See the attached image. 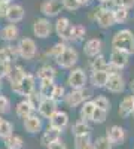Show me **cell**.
I'll use <instances>...</instances> for the list:
<instances>
[{
  "mask_svg": "<svg viewBox=\"0 0 134 149\" xmlns=\"http://www.w3.org/2000/svg\"><path fill=\"white\" fill-rule=\"evenodd\" d=\"M24 76H26V70H24L21 66H12V69H10V72L8 74V79L10 82V86L18 85Z\"/></svg>",
  "mask_w": 134,
  "mask_h": 149,
  "instance_id": "obj_25",
  "label": "cell"
},
{
  "mask_svg": "<svg viewBox=\"0 0 134 149\" xmlns=\"http://www.w3.org/2000/svg\"><path fill=\"white\" fill-rule=\"evenodd\" d=\"M5 146H6V149H22L24 148V140H22L21 136L12 134L8 139H5Z\"/></svg>",
  "mask_w": 134,
  "mask_h": 149,
  "instance_id": "obj_32",
  "label": "cell"
},
{
  "mask_svg": "<svg viewBox=\"0 0 134 149\" xmlns=\"http://www.w3.org/2000/svg\"><path fill=\"white\" fill-rule=\"evenodd\" d=\"M90 19L95 21L97 26H99L100 29H110L112 26H115L113 9H107V8L99 6L90 14Z\"/></svg>",
  "mask_w": 134,
  "mask_h": 149,
  "instance_id": "obj_2",
  "label": "cell"
},
{
  "mask_svg": "<svg viewBox=\"0 0 134 149\" xmlns=\"http://www.w3.org/2000/svg\"><path fill=\"white\" fill-rule=\"evenodd\" d=\"M64 97H66V88H64L63 85L55 84L54 91H52V97H51V98H54L57 103H60L61 100H64Z\"/></svg>",
  "mask_w": 134,
  "mask_h": 149,
  "instance_id": "obj_40",
  "label": "cell"
},
{
  "mask_svg": "<svg viewBox=\"0 0 134 149\" xmlns=\"http://www.w3.org/2000/svg\"><path fill=\"white\" fill-rule=\"evenodd\" d=\"M112 49L124 51L130 55L134 54V33L130 29H121L112 37Z\"/></svg>",
  "mask_w": 134,
  "mask_h": 149,
  "instance_id": "obj_1",
  "label": "cell"
},
{
  "mask_svg": "<svg viewBox=\"0 0 134 149\" xmlns=\"http://www.w3.org/2000/svg\"><path fill=\"white\" fill-rule=\"evenodd\" d=\"M19 36V29L15 26V24H8V26H5L2 30H0V37H2V40L10 43L18 39Z\"/></svg>",
  "mask_w": 134,
  "mask_h": 149,
  "instance_id": "obj_21",
  "label": "cell"
},
{
  "mask_svg": "<svg viewBox=\"0 0 134 149\" xmlns=\"http://www.w3.org/2000/svg\"><path fill=\"white\" fill-rule=\"evenodd\" d=\"M87 82H88V74L82 67L70 70L67 76V85L70 86V90H82L87 86Z\"/></svg>",
  "mask_w": 134,
  "mask_h": 149,
  "instance_id": "obj_6",
  "label": "cell"
},
{
  "mask_svg": "<svg viewBox=\"0 0 134 149\" xmlns=\"http://www.w3.org/2000/svg\"><path fill=\"white\" fill-rule=\"evenodd\" d=\"M12 66H14V63H10L9 60L0 57V81H2L3 78H8V74H9Z\"/></svg>",
  "mask_w": 134,
  "mask_h": 149,
  "instance_id": "obj_38",
  "label": "cell"
},
{
  "mask_svg": "<svg viewBox=\"0 0 134 149\" xmlns=\"http://www.w3.org/2000/svg\"><path fill=\"white\" fill-rule=\"evenodd\" d=\"M54 31V26L52 22L48 19V18H37L33 22V34L39 39H46L49 37L51 33Z\"/></svg>",
  "mask_w": 134,
  "mask_h": 149,
  "instance_id": "obj_9",
  "label": "cell"
},
{
  "mask_svg": "<svg viewBox=\"0 0 134 149\" xmlns=\"http://www.w3.org/2000/svg\"><path fill=\"white\" fill-rule=\"evenodd\" d=\"M54 86H55V82L52 79H40L37 93L40 94L42 98H51L52 97V91H54Z\"/></svg>",
  "mask_w": 134,
  "mask_h": 149,
  "instance_id": "obj_23",
  "label": "cell"
},
{
  "mask_svg": "<svg viewBox=\"0 0 134 149\" xmlns=\"http://www.w3.org/2000/svg\"><path fill=\"white\" fill-rule=\"evenodd\" d=\"M0 3H10V0H0Z\"/></svg>",
  "mask_w": 134,
  "mask_h": 149,
  "instance_id": "obj_51",
  "label": "cell"
},
{
  "mask_svg": "<svg viewBox=\"0 0 134 149\" xmlns=\"http://www.w3.org/2000/svg\"><path fill=\"white\" fill-rule=\"evenodd\" d=\"M12 134H14V124L6 121V119H3L2 125H0V139L5 140V139H8L9 136H12Z\"/></svg>",
  "mask_w": 134,
  "mask_h": 149,
  "instance_id": "obj_35",
  "label": "cell"
},
{
  "mask_svg": "<svg viewBox=\"0 0 134 149\" xmlns=\"http://www.w3.org/2000/svg\"><path fill=\"white\" fill-rule=\"evenodd\" d=\"M2 122H3V118H2V116H0V125H2Z\"/></svg>",
  "mask_w": 134,
  "mask_h": 149,
  "instance_id": "obj_52",
  "label": "cell"
},
{
  "mask_svg": "<svg viewBox=\"0 0 134 149\" xmlns=\"http://www.w3.org/2000/svg\"><path fill=\"white\" fill-rule=\"evenodd\" d=\"M112 143L106 139V136H101V137H97L92 142V149H112Z\"/></svg>",
  "mask_w": 134,
  "mask_h": 149,
  "instance_id": "obj_39",
  "label": "cell"
},
{
  "mask_svg": "<svg viewBox=\"0 0 134 149\" xmlns=\"http://www.w3.org/2000/svg\"><path fill=\"white\" fill-rule=\"evenodd\" d=\"M107 78L109 74L107 72H91L90 74V82L94 88H104L106 86V82H107Z\"/></svg>",
  "mask_w": 134,
  "mask_h": 149,
  "instance_id": "obj_22",
  "label": "cell"
},
{
  "mask_svg": "<svg viewBox=\"0 0 134 149\" xmlns=\"http://www.w3.org/2000/svg\"><path fill=\"white\" fill-rule=\"evenodd\" d=\"M91 143V133L83 136H75V149H83Z\"/></svg>",
  "mask_w": 134,
  "mask_h": 149,
  "instance_id": "obj_37",
  "label": "cell"
},
{
  "mask_svg": "<svg viewBox=\"0 0 134 149\" xmlns=\"http://www.w3.org/2000/svg\"><path fill=\"white\" fill-rule=\"evenodd\" d=\"M67 48V43H64V42H57V43H54L52 45V48L51 49H48V52H46V55H49L51 58H57L58 55H61V52L64 51V49Z\"/></svg>",
  "mask_w": 134,
  "mask_h": 149,
  "instance_id": "obj_36",
  "label": "cell"
},
{
  "mask_svg": "<svg viewBox=\"0 0 134 149\" xmlns=\"http://www.w3.org/2000/svg\"><path fill=\"white\" fill-rule=\"evenodd\" d=\"M118 6L130 10L134 8V0H113V8H118Z\"/></svg>",
  "mask_w": 134,
  "mask_h": 149,
  "instance_id": "obj_45",
  "label": "cell"
},
{
  "mask_svg": "<svg viewBox=\"0 0 134 149\" xmlns=\"http://www.w3.org/2000/svg\"><path fill=\"white\" fill-rule=\"evenodd\" d=\"M78 2H79L81 6H88L91 3V0H78Z\"/></svg>",
  "mask_w": 134,
  "mask_h": 149,
  "instance_id": "obj_49",
  "label": "cell"
},
{
  "mask_svg": "<svg viewBox=\"0 0 134 149\" xmlns=\"http://www.w3.org/2000/svg\"><path fill=\"white\" fill-rule=\"evenodd\" d=\"M22 127H24V130H26L28 134H37V133H40L42 128H43V119H42L39 115L33 113V115H30L28 118L24 119Z\"/></svg>",
  "mask_w": 134,
  "mask_h": 149,
  "instance_id": "obj_14",
  "label": "cell"
},
{
  "mask_svg": "<svg viewBox=\"0 0 134 149\" xmlns=\"http://www.w3.org/2000/svg\"><path fill=\"white\" fill-rule=\"evenodd\" d=\"M133 115H134V112H133Z\"/></svg>",
  "mask_w": 134,
  "mask_h": 149,
  "instance_id": "obj_54",
  "label": "cell"
},
{
  "mask_svg": "<svg viewBox=\"0 0 134 149\" xmlns=\"http://www.w3.org/2000/svg\"><path fill=\"white\" fill-rule=\"evenodd\" d=\"M17 49H18V55L24 60H33L37 55V45L31 37H22Z\"/></svg>",
  "mask_w": 134,
  "mask_h": 149,
  "instance_id": "obj_7",
  "label": "cell"
},
{
  "mask_svg": "<svg viewBox=\"0 0 134 149\" xmlns=\"http://www.w3.org/2000/svg\"><path fill=\"white\" fill-rule=\"evenodd\" d=\"M92 103L97 109H101V110H106L109 112L110 110V102H109V98L104 97V95H97L92 98Z\"/></svg>",
  "mask_w": 134,
  "mask_h": 149,
  "instance_id": "obj_34",
  "label": "cell"
},
{
  "mask_svg": "<svg viewBox=\"0 0 134 149\" xmlns=\"http://www.w3.org/2000/svg\"><path fill=\"white\" fill-rule=\"evenodd\" d=\"M26 100L30 103V106L34 109V112L36 110H37V107H39V104H40V102H42V97H40V94L37 93V90H36L34 93H31L27 98H26Z\"/></svg>",
  "mask_w": 134,
  "mask_h": 149,
  "instance_id": "obj_42",
  "label": "cell"
},
{
  "mask_svg": "<svg viewBox=\"0 0 134 149\" xmlns=\"http://www.w3.org/2000/svg\"><path fill=\"white\" fill-rule=\"evenodd\" d=\"M54 26V31L55 34L61 39V42H70V36H72V29H73V24L70 22L69 18L66 17H60L57 18V21L52 24Z\"/></svg>",
  "mask_w": 134,
  "mask_h": 149,
  "instance_id": "obj_8",
  "label": "cell"
},
{
  "mask_svg": "<svg viewBox=\"0 0 134 149\" xmlns=\"http://www.w3.org/2000/svg\"><path fill=\"white\" fill-rule=\"evenodd\" d=\"M130 57H131V55L127 54V52H124V51L112 49L110 57H109V61H107V63L110 64V66H113V67H116V69H119V70H122V69H125V67L128 66Z\"/></svg>",
  "mask_w": 134,
  "mask_h": 149,
  "instance_id": "obj_11",
  "label": "cell"
},
{
  "mask_svg": "<svg viewBox=\"0 0 134 149\" xmlns=\"http://www.w3.org/2000/svg\"><path fill=\"white\" fill-rule=\"evenodd\" d=\"M15 110H17V116H18V118H21L22 121L26 119V118H28L30 115H33V113H34V109L30 106V103L26 100V98H24V100H21V102L17 104Z\"/></svg>",
  "mask_w": 134,
  "mask_h": 149,
  "instance_id": "obj_24",
  "label": "cell"
},
{
  "mask_svg": "<svg viewBox=\"0 0 134 149\" xmlns=\"http://www.w3.org/2000/svg\"><path fill=\"white\" fill-rule=\"evenodd\" d=\"M60 139H61V131L48 127V128L42 133V136H40V145H42L43 148H48L51 143H54V142H57V140H60Z\"/></svg>",
  "mask_w": 134,
  "mask_h": 149,
  "instance_id": "obj_19",
  "label": "cell"
},
{
  "mask_svg": "<svg viewBox=\"0 0 134 149\" xmlns=\"http://www.w3.org/2000/svg\"><path fill=\"white\" fill-rule=\"evenodd\" d=\"M48 121H49V125H48V127L55 128L58 131H63L69 125V113L64 112V110H57Z\"/></svg>",
  "mask_w": 134,
  "mask_h": 149,
  "instance_id": "obj_15",
  "label": "cell"
},
{
  "mask_svg": "<svg viewBox=\"0 0 134 149\" xmlns=\"http://www.w3.org/2000/svg\"><path fill=\"white\" fill-rule=\"evenodd\" d=\"M99 3L101 8H107V9H113V0H99Z\"/></svg>",
  "mask_w": 134,
  "mask_h": 149,
  "instance_id": "obj_48",
  "label": "cell"
},
{
  "mask_svg": "<svg viewBox=\"0 0 134 149\" xmlns=\"http://www.w3.org/2000/svg\"><path fill=\"white\" fill-rule=\"evenodd\" d=\"M107 60H106V57L103 55V54H100V55H97V57H94V58H91V61H90V67H91V72H106V69H107Z\"/></svg>",
  "mask_w": 134,
  "mask_h": 149,
  "instance_id": "obj_26",
  "label": "cell"
},
{
  "mask_svg": "<svg viewBox=\"0 0 134 149\" xmlns=\"http://www.w3.org/2000/svg\"><path fill=\"white\" fill-rule=\"evenodd\" d=\"M63 5L61 0H43L40 5V12L45 15V18H55L61 14Z\"/></svg>",
  "mask_w": 134,
  "mask_h": 149,
  "instance_id": "obj_10",
  "label": "cell"
},
{
  "mask_svg": "<svg viewBox=\"0 0 134 149\" xmlns=\"http://www.w3.org/2000/svg\"><path fill=\"white\" fill-rule=\"evenodd\" d=\"M95 106L92 103V100H88L81 104V110H79V116H81V121H91V116H92V112H94Z\"/></svg>",
  "mask_w": 134,
  "mask_h": 149,
  "instance_id": "obj_27",
  "label": "cell"
},
{
  "mask_svg": "<svg viewBox=\"0 0 134 149\" xmlns=\"http://www.w3.org/2000/svg\"><path fill=\"white\" fill-rule=\"evenodd\" d=\"M128 17H130V10L121 8V6L113 8V19H115V24H124V22H127Z\"/></svg>",
  "mask_w": 134,
  "mask_h": 149,
  "instance_id": "obj_33",
  "label": "cell"
},
{
  "mask_svg": "<svg viewBox=\"0 0 134 149\" xmlns=\"http://www.w3.org/2000/svg\"><path fill=\"white\" fill-rule=\"evenodd\" d=\"M103 51V40L99 39V37H92V39H88L83 45V52L88 58H94L97 55H100Z\"/></svg>",
  "mask_w": 134,
  "mask_h": 149,
  "instance_id": "obj_16",
  "label": "cell"
},
{
  "mask_svg": "<svg viewBox=\"0 0 134 149\" xmlns=\"http://www.w3.org/2000/svg\"><path fill=\"white\" fill-rule=\"evenodd\" d=\"M57 76V69L51 64H43L39 70H37V78L39 79H55Z\"/></svg>",
  "mask_w": 134,
  "mask_h": 149,
  "instance_id": "obj_28",
  "label": "cell"
},
{
  "mask_svg": "<svg viewBox=\"0 0 134 149\" xmlns=\"http://www.w3.org/2000/svg\"><path fill=\"white\" fill-rule=\"evenodd\" d=\"M57 110H58V103L54 100V98H42V102L37 107L39 116L45 118V119H49Z\"/></svg>",
  "mask_w": 134,
  "mask_h": 149,
  "instance_id": "obj_12",
  "label": "cell"
},
{
  "mask_svg": "<svg viewBox=\"0 0 134 149\" xmlns=\"http://www.w3.org/2000/svg\"><path fill=\"white\" fill-rule=\"evenodd\" d=\"M92 95L91 90H88L87 86L82 90H72L70 93H66V97H64V103L69 106V107H78L81 106L82 103L88 102L90 97Z\"/></svg>",
  "mask_w": 134,
  "mask_h": 149,
  "instance_id": "obj_3",
  "label": "cell"
},
{
  "mask_svg": "<svg viewBox=\"0 0 134 149\" xmlns=\"http://www.w3.org/2000/svg\"><path fill=\"white\" fill-rule=\"evenodd\" d=\"M78 61H79V54L78 51L73 46H69L64 49V51L61 52V55H58L55 58V63L58 67H61V69H73L76 64H78Z\"/></svg>",
  "mask_w": 134,
  "mask_h": 149,
  "instance_id": "obj_4",
  "label": "cell"
},
{
  "mask_svg": "<svg viewBox=\"0 0 134 149\" xmlns=\"http://www.w3.org/2000/svg\"><path fill=\"white\" fill-rule=\"evenodd\" d=\"M91 127L87 121H78L72 125V134L73 136H83V134H90Z\"/></svg>",
  "mask_w": 134,
  "mask_h": 149,
  "instance_id": "obj_29",
  "label": "cell"
},
{
  "mask_svg": "<svg viewBox=\"0 0 134 149\" xmlns=\"http://www.w3.org/2000/svg\"><path fill=\"white\" fill-rule=\"evenodd\" d=\"M85 36H87V29H85V26H82V24L73 26L70 42H82V40H85Z\"/></svg>",
  "mask_w": 134,
  "mask_h": 149,
  "instance_id": "obj_31",
  "label": "cell"
},
{
  "mask_svg": "<svg viewBox=\"0 0 134 149\" xmlns=\"http://www.w3.org/2000/svg\"><path fill=\"white\" fill-rule=\"evenodd\" d=\"M61 5H63V9H67V10H78L81 8L78 0H61Z\"/></svg>",
  "mask_w": 134,
  "mask_h": 149,
  "instance_id": "obj_44",
  "label": "cell"
},
{
  "mask_svg": "<svg viewBox=\"0 0 134 149\" xmlns=\"http://www.w3.org/2000/svg\"><path fill=\"white\" fill-rule=\"evenodd\" d=\"M9 6H10V3H0V18H5L6 17Z\"/></svg>",
  "mask_w": 134,
  "mask_h": 149,
  "instance_id": "obj_47",
  "label": "cell"
},
{
  "mask_svg": "<svg viewBox=\"0 0 134 149\" xmlns=\"http://www.w3.org/2000/svg\"><path fill=\"white\" fill-rule=\"evenodd\" d=\"M0 57L9 60L10 63H14L15 58L19 57V55H18V49H17V46L6 45V46H3V48H0Z\"/></svg>",
  "mask_w": 134,
  "mask_h": 149,
  "instance_id": "obj_30",
  "label": "cell"
},
{
  "mask_svg": "<svg viewBox=\"0 0 134 149\" xmlns=\"http://www.w3.org/2000/svg\"><path fill=\"white\" fill-rule=\"evenodd\" d=\"M10 100L6 95H0V115H8L10 112Z\"/></svg>",
  "mask_w": 134,
  "mask_h": 149,
  "instance_id": "obj_43",
  "label": "cell"
},
{
  "mask_svg": "<svg viewBox=\"0 0 134 149\" xmlns=\"http://www.w3.org/2000/svg\"><path fill=\"white\" fill-rule=\"evenodd\" d=\"M134 112V95L130 94V95H125L122 100L119 103V115L121 118H128L133 115Z\"/></svg>",
  "mask_w": 134,
  "mask_h": 149,
  "instance_id": "obj_20",
  "label": "cell"
},
{
  "mask_svg": "<svg viewBox=\"0 0 134 149\" xmlns=\"http://www.w3.org/2000/svg\"><path fill=\"white\" fill-rule=\"evenodd\" d=\"M107 118V112L106 110H101V109H94L92 112V116H91V121L95 122V124H103Z\"/></svg>",
  "mask_w": 134,
  "mask_h": 149,
  "instance_id": "obj_41",
  "label": "cell"
},
{
  "mask_svg": "<svg viewBox=\"0 0 134 149\" xmlns=\"http://www.w3.org/2000/svg\"><path fill=\"white\" fill-rule=\"evenodd\" d=\"M104 88L107 91H110L113 94H119L125 90V81L122 78L121 73H116V74H109L107 78V82H106V86Z\"/></svg>",
  "mask_w": 134,
  "mask_h": 149,
  "instance_id": "obj_13",
  "label": "cell"
},
{
  "mask_svg": "<svg viewBox=\"0 0 134 149\" xmlns=\"http://www.w3.org/2000/svg\"><path fill=\"white\" fill-rule=\"evenodd\" d=\"M130 90H131V94L134 95V79L130 82Z\"/></svg>",
  "mask_w": 134,
  "mask_h": 149,
  "instance_id": "obj_50",
  "label": "cell"
},
{
  "mask_svg": "<svg viewBox=\"0 0 134 149\" xmlns=\"http://www.w3.org/2000/svg\"><path fill=\"white\" fill-rule=\"evenodd\" d=\"M24 15H26V9H24L21 5L10 3V6L8 9V14H6L5 18L9 21V24H17V22L24 19Z\"/></svg>",
  "mask_w": 134,
  "mask_h": 149,
  "instance_id": "obj_18",
  "label": "cell"
},
{
  "mask_svg": "<svg viewBox=\"0 0 134 149\" xmlns=\"http://www.w3.org/2000/svg\"><path fill=\"white\" fill-rule=\"evenodd\" d=\"M106 139L113 145H121L125 142V130L121 125H112L106 130Z\"/></svg>",
  "mask_w": 134,
  "mask_h": 149,
  "instance_id": "obj_17",
  "label": "cell"
},
{
  "mask_svg": "<svg viewBox=\"0 0 134 149\" xmlns=\"http://www.w3.org/2000/svg\"><path fill=\"white\" fill-rule=\"evenodd\" d=\"M46 149H67V146H66V143H64V142H61V139H60V140H57V142L51 143Z\"/></svg>",
  "mask_w": 134,
  "mask_h": 149,
  "instance_id": "obj_46",
  "label": "cell"
},
{
  "mask_svg": "<svg viewBox=\"0 0 134 149\" xmlns=\"http://www.w3.org/2000/svg\"><path fill=\"white\" fill-rule=\"evenodd\" d=\"M2 86H3V85H2V81H0V91H2Z\"/></svg>",
  "mask_w": 134,
  "mask_h": 149,
  "instance_id": "obj_53",
  "label": "cell"
},
{
  "mask_svg": "<svg viewBox=\"0 0 134 149\" xmlns=\"http://www.w3.org/2000/svg\"><path fill=\"white\" fill-rule=\"evenodd\" d=\"M10 90L14 91L15 94L27 98L31 93L36 91V76L31 74V73H26V76L21 79V82L18 85L10 86Z\"/></svg>",
  "mask_w": 134,
  "mask_h": 149,
  "instance_id": "obj_5",
  "label": "cell"
}]
</instances>
